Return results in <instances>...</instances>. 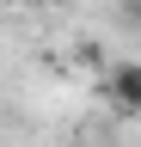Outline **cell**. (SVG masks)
I'll use <instances>...</instances> for the list:
<instances>
[{"label":"cell","mask_w":141,"mask_h":147,"mask_svg":"<svg viewBox=\"0 0 141 147\" xmlns=\"http://www.w3.org/2000/svg\"><path fill=\"white\" fill-rule=\"evenodd\" d=\"M104 98L123 117H141V61H111L104 67Z\"/></svg>","instance_id":"obj_1"},{"label":"cell","mask_w":141,"mask_h":147,"mask_svg":"<svg viewBox=\"0 0 141 147\" xmlns=\"http://www.w3.org/2000/svg\"><path fill=\"white\" fill-rule=\"evenodd\" d=\"M117 12H123V25L141 31V0H117Z\"/></svg>","instance_id":"obj_2"},{"label":"cell","mask_w":141,"mask_h":147,"mask_svg":"<svg viewBox=\"0 0 141 147\" xmlns=\"http://www.w3.org/2000/svg\"><path fill=\"white\" fill-rule=\"evenodd\" d=\"M19 6H61V0H19Z\"/></svg>","instance_id":"obj_3"}]
</instances>
